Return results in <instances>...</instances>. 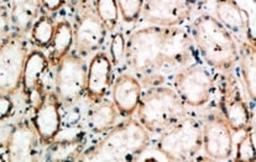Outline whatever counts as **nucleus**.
Wrapping results in <instances>:
<instances>
[{
    "label": "nucleus",
    "instance_id": "f257e3e1",
    "mask_svg": "<svg viewBox=\"0 0 256 162\" xmlns=\"http://www.w3.org/2000/svg\"><path fill=\"white\" fill-rule=\"evenodd\" d=\"M164 28L150 26L135 31L126 40L124 60L134 77L145 87H154L164 80L162 38Z\"/></svg>",
    "mask_w": 256,
    "mask_h": 162
},
{
    "label": "nucleus",
    "instance_id": "f03ea898",
    "mask_svg": "<svg viewBox=\"0 0 256 162\" xmlns=\"http://www.w3.org/2000/svg\"><path fill=\"white\" fill-rule=\"evenodd\" d=\"M148 144V130L130 118L113 128L100 142L83 151L80 161H132L145 152Z\"/></svg>",
    "mask_w": 256,
    "mask_h": 162
},
{
    "label": "nucleus",
    "instance_id": "7ed1b4c3",
    "mask_svg": "<svg viewBox=\"0 0 256 162\" xmlns=\"http://www.w3.org/2000/svg\"><path fill=\"white\" fill-rule=\"evenodd\" d=\"M192 38L210 66L230 72L239 60L236 41L216 18L200 15L192 24Z\"/></svg>",
    "mask_w": 256,
    "mask_h": 162
},
{
    "label": "nucleus",
    "instance_id": "20e7f679",
    "mask_svg": "<svg viewBox=\"0 0 256 162\" xmlns=\"http://www.w3.org/2000/svg\"><path fill=\"white\" fill-rule=\"evenodd\" d=\"M136 113L148 132H161L187 114L178 94L168 87L151 88L141 96Z\"/></svg>",
    "mask_w": 256,
    "mask_h": 162
},
{
    "label": "nucleus",
    "instance_id": "39448f33",
    "mask_svg": "<svg viewBox=\"0 0 256 162\" xmlns=\"http://www.w3.org/2000/svg\"><path fill=\"white\" fill-rule=\"evenodd\" d=\"M202 124L187 114L161 132L158 152L170 161H188L202 150Z\"/></svg>",
    "mask_w": 256,
    "mask_h": 162
},
{
    "label": "nucleus",
    "instance_id": "423d86ee",
    "mask_svg": "<svg viewBox=\"0 0 256 162\" xmlns=\"http://www.w3.org/2000/svg\"><path fill=\"white\" fill-rule=\"evenodd\" d=\"M28 54L25 36L14 31L0 44V93L12 96L22 87L24 64Z\"/></svg>",
    "mask_w": 256,
    "mask_h": 162
},
{
    "label": "nucleus",
    "instance_id": "0eeeda50",
    "mask_svg": "<svg viewBox=\"0 0 256 162\" xmlns=\"http://www.w3.org/2000/svg\"><path fill=\"white\" fill-rule=\"evenodd\" d=\"M219 90V109L230 129L236 132H250L252 129V113L230 72L222 77Z\"/></svg>",
    "mask_w": 256,
    "mask_h": 162
},
{
    "label": "nucleus",
    "instance_id": "6e6552de",
    "mask_svg": "<svg viewBox=\"0 0 256 162\" xmlns=\"http://www.w3.org/2000/svg\"><path fill=\"white\" fill-rule=\"evenodd\" d=\"M54 90L60 102L73 106L86 93L87 67L82 57L68 54L57 64Z\"/></svg>",
    "mask_w": 256,
    "mask_h": 162
},
{
    "label": "nucleus",
    "instance_id": "1a4fd4ad",
    "mask_svg": "<svg viewBox=\"0 0 256 162\" xmlns=\"http://www.w3.org/2000/svg\"><path fill=\"white\" fill-rule=\"evenodd\" d=\"M176 93L184 104L202 106L210 102L214 88V80L210 70L204 67L187 66L174 77Z\"/></svg>",
    "mask_w": 256,
    "mask_h": 162
},
{
    "label": "nucleus",
    "instance_id": "9d476101",
    "mask_svg": "<svg viewBox=\"0 0 256 162\" xmlns=\"http://www.w3.org/2000/svg\"><path fill=\"white\" fill-rule=\"evenodd\" d=\"M202 148L214 160H226L233 154V130L222 116L212 114L202 125Z\"/></svg>",
    "mask_w": 256,
    "mask_h": 162
},
{
    "label": "nucleus",
    "instance_id": "9b49d317",
    "mask_svg": "<svg viewBox=\"0 0 256 162\" xmlns=\"http://www.w3.org/2000/svg\"><path fill=\"white\" fill-rule=\"evenodd\" d=\"M192 4L188 0H144L142 15L146 22L152 26L171 28L190 18Z\"/></svg>",
    "mask_w": 256,
    "mask_h": 162
},
{
    "label": "nucleus",
    "instance_id": "f8f14e48",
    "mask_svg": "<svg viewBox=\"0 0 256 162\" xmlns=\"http://www.w3.org/2000/svg\"><path fill=\"white\" fill-rule=\"evenodd\" d=\"M61 124L58 96L54 92H42L38 96L32 116V125L38 140L45 145L54 141L61 130Z\"/></svg>",
    "mask_w": 256,
    "mask_h": 162
},
{
    "label": "nucleus",
    "instance_id": "ddd939ff",
    "mask_svg": "<svg viewBox=\"0 0 256 162\" xmlns=\"http://www.w3.org/2000/svg\"><path fill=\"white\" fill-rule=\"evenodd\" d=\"M73 44L82 56L98 51L106 41V28L93 10H84L77 16L73 26Z\"/></svg>",
    "mask_w": 256,
    "mask_h": 162
},
{
    "label": "nucleus",
    "instance_id": "4468645a",
    "mask_svg": "<svg viewBox=\"0 0 256 162\" xmlns=\"http://www.w3.org/2000/svg\"><path fill=\"white\" fill-rule=\"evenodd\" d=\"M38 136L34 125L28 122H18L8 135L4 145V161H36Z\"/></svg>",
    "mask_w": 256,
    "mask_h": 162
},
{
    "label": "nucleus",
    "instance_id": "2eb2a0df",
    "mask_svg": "<svg viewBox=\"0 0 256 162\" xmlns=\"http://www.w3.org/2000/svg\"><path fill=\"white\" fill-rule=\"evenodd\" d=\"M193 54L192 38L184 30L171 26L164 28L162 38L164 70L184 68Z\"/></svg>",
    "mask_w": 256,
    "mask_h": 162
},
{
    "label": "nucleus",
    "instance_id": "dca6fc26",
    "mask_svg": "<svg viewBox=\"0 0 256 162\" xmlns=\"http://www.w3.org/2000/svg\"><path fill=\"white\" fill-rule=\"evenodd\" d=\"M112 73L113 64L109 54L106 52L96 54L87 68L86 82V94L92 103H99L106 96L112 86Z\"/></svg>",
    "mask_w": 256,
    "mask_h": 162
},
{
    "label": "nucleus",
    "instance_id": "f3484780",
    "mask_svg": "<svg viewBox=\"0 0 256 162\" xmlns=\"http://www.w3.org/2000/svg\"><path fill=\"white\" fill-rule=\"evenodd\" d=\"M48 58L40 48L28 52L22 76V88L26 98L31 99L34 93L40 96L44 92V78L48 72Z\"/></svg>",
    "mask_w": 256,
    "mask_h": 162
},
{
    "label": "nucleus",
    "instance_id": "a211bd4d",
    "mask_svg": "<svg viewBox=\"0 0 256 162\" xmlns=\"http://www.w3.org/2000/svg\"><path fill=\"white\" fill-rule=\"evenodd\" d=\"M141 99V83L134 76L120 74L113 87V103L122 116H130L136 112Z\"/></svg>",
    "mask_w": 256,
    "mask_h": 162
},
{
    "label": "nucleus",
    "instance_id": "6ab92c4d",
    "mask_svg": "<svg viewBox=\"0 0 256 162\" xmlns=\"http://www.w3.org/2000/svg\"><path fill=\"white\" fill-rule=\"evenodd\" d=\"M10 22L14 32L26 36L40 16L41 0H10Z\"/></svg>",
    "mask_w": 256,
    "mask_h": 162
},
{
    "label": "nucleus",
    "instance_id": "aec40b11",
    "mask_svg": "<svg viewBox=\"0 0 256 162\" xmlns=\"http://www.w3.org/2000/svg\"><path fill=\"white\" fill-rule=\"evenodd\" d=\"M84 144L86 140L82 136L54 140L47 144L44 158L45 161H80V155L84 151Z\"/></svg>",
    "mask_w": 256,
    "mask_h": 162
},
{
    "label": "nucleus",
    "instance_id": "412c9836",
    "mask_svg": "<svg viewBox=\"0 0 256 162\" xmlns=\"http://www.w3.org/2000/svg\"><path fill=\"white\" fill-rule=\"evenodd\" d=\"M216 14L218 20L232 35L242 38L245 36V19L233 0H216Z\"/></svg>",
    "mask_w": 256,
    "mask_h": 162
},
{
    "label": "nucleus",
    "instance_id": "4be33fe9",
    "mask_svg": "<svg viewBox=\"0 0 256 162\" xmlns=\"http://www.w3.org/2000/svg\"><path fill=\"white\" fill-rule=\"evenodd\" d=\"M73 45V28L66 20L56 24L54 38L51 41V51L47 57L50 66L56 67L62 61L66 54H70V47Z\"/></svg>",
    "mask_w": 256,
    "mask_h": 162
},
{
    "label": "nucleus",
    "instance_id": "5701e85b",
    "mask_svg": "<svg viewBox=\"0 0 256 162\" xmlns=\"http://www.w3.org/2000/svg\"><path fill=\"white\" fill-rule=\"evenodd\" d=\"M119 110L112 102H99L88 114V128L94 134L112 129L119 116Z\"/></svg>",
    "mask_w": 256,
    "mask_h": 162
},
{
    "label": "nucleus",
    "instance_id": "b1692460",
    "mask_svg": "<svg viewBox=\"0 0 256 162\" xmlns=\"http://www.w3.org/2000/svg\"><path fill=\"white\" fill-rule=\"evenodd\" d=\"M240 70H242V78L244 82L245 90L250 100L255 102L256 94V54L255 46L245 42L242 44L239 50Z\"/></svg>",
    "mask_w": 256,
    "mask_h": 162
},
{
    "label": "nucleus",
    "instance_id": "393cba45",
    "mask_svg": "<svg viewBox=\"0 0 256 162\" xmlns=\"http://www.w3.org/2000/svg\"><path fill=\"white\" fill-rule=\"evenodd\" d=\"M56 24L48 15H41L31 26V41L38 48H48L54 34Z\"/></svg>",
    "mask_w": 256,
    "mask_h": 162
},
{
    "label": "nucleus",
    "instance_id": "a878e982",
    "mask_svg": "<svg viewBox=\"0 0 256 162\" xmlns=\"http://www.w3.org/2000/svg\"><path fill=\"white\" fill-rule=\"evenodd\" d=\"M96 14L108 31H113L119 22L116 0H96Z\"/></svg>",
    "mask_w": 256,
    "mask_h": 162
},
{
    "label": "nucleus",
    "instance_id": "bb28decb",
    "mask_svg": "<svg viewBox=\"0 0 256 162\" xmlns=\"http://www.w3.org/2000/svg\"><path fill=\"white\" fill-rule=\"evenodd\" d=\"M245 19V38L255 46V0H233Z\"/></svg>",
    "mask_w": 256,
    "mask_h": 162
},
{
    "label": "nucleus",
    "instance_id": "cd10ccee",
    "mask_svg": "<svg viewBox=\"0 0 256 162\" xmlns=\"http://www.w3.org/2000/svg\"><path fill=\"white\" fill-rule=\"evenodd\" d=\"M255 158V132L252 129L250 132H246L245 136H242L238 144L235 161L254 162Z\"/></svg>",
    "mask_w": 256,
    "mask_h": 162
},
{
    "label": "nucleus",
    "instance_id": "c85d7f7f",
    "mask_svg": "<svg viewBox=\"0 0 256 162\" xmlns=\"http://www.w3.org/2000/svg\"><path fill=\"white\" fill-rule=\"evenodd\" d=\"M119 12L125 22H135L141 15L144 0H116Z\"/></svg>",
    "mask_w": 256,
    "mask_h": 162
},
{
    "label": "nucleus",
    "instance_id": "c756f323",
    "mask_svg": "<svg viewBox=\"0 0 256 162\" xmlns=\"http://www.w3.org/2000/svg\"><path fill=\"white\" fill-rule=\"evenodd\" d=\"M125 46H126V40L122 32H116L112 36L110 46H109V57H110V61L114 66H118L124 58Z\"/></svg>",
    "mask_w": 256,
    "mask_h": 162
},
{
    "label": "nucleus",
    "instance_id": "7c9ffc66",
    "mask_svg": "<svg viewBox=\"0 0 256 162\" xmlns=\"http://www.w3.org/2000/svg\"><path fill=\"white\" fill-rule=\"evenodd\" d=\"M10 28V12L6 5H0V44L9 36Z\"/></svg>",
    "mask_w": 256,
    "mask_h": 162
},
{
    "label": "nucleus",
    "instance_id": "2f4dec72",
    "mask_svg": "<svg viewBox=\"0 0 256 162\" xmlns=\"http://www.w3.org/2000/svg\"><path fill=\"white\" fill-rule=\"evenodd\" d=\"M14 110V103L8 94L0 93V120L8 119Z\"/></svg>",
    "mask_w": 256,
    "mask_h": 162
},
{
    "label": "nucleus",
    "instance_id": "473e14b6",
    "mask_svg": "<svg viewBox=\"0 0 256 162\" xmlns=\"http://www.w3.org/2000/svg\"><path fill=\"white\" fill-rule=\"evenodd\" d=\"M64 2H66V0H41V6L46 9L47 12H54L61 9Z\"/></svg>",
    "mask_w": 256,
    "mask_h": 162
},
{
    "label": "nucleus",
    "instance_id": "72a5a7b5",
    "mask_svg": "<svg viewBox=\"0 0 256 162\" xmlns=\"http://www.w3.org/2000/svg\"><path fill=\"white\" fill-rule=\"evenodd\" d=\"M68 2H70L72 4H74V5H83V4H86V2H90V0H68Z\"/></svg>",
    "mask_w": 256,
    "mask_h": 162
},
{
    "label": "nucleus",
    "instance_id": "f704fd0d",
    "mask_svg": "<svg viewBox=\"0 0 256 162\" xmlns=\"http://www.w3.org/2000/svg\"><path fill=\"white\" fill-rule=\"evenodd\" d=\"M188 2H190V4H196V5H200V4H206V2H208V0H188Z\"/></svg>",
    "mask_w": 256,
    "mask_h": 162
},
{
    "label": "nucleus",
    "instance_id": "c9c22d12",
    "mask_svg": "<svg viewBox=\"0 0 256 162\" xmlns=\"http://www.w3.org/2000/svg\"><path fill=\"white\" fill-rule=\"evenodd\" d=\"M10 0H0V5H6Z\"/></svg>",
    "mask_w": 256,
    "mask_h": 162
}]
</instances>
